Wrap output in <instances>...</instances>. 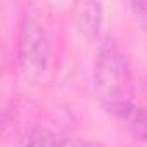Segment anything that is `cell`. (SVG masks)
I'll return each instance as SVG.
<instances>
[{
  "label": "cell",
  "mask_w": 147,
  "mask_h": 147,
  "mask_svg": "<svg viewBox=\"0 0 147 147\" xmlns=\"http://www.w3.org/2000/svg\"><path fill=\"white\" fill-rule=\"evenodd\" d=\"M95 94L114 114L133 102V82L130 67L113 43H104L95 61Z\"/></svg>",
  "instance_id": "6da1fadb"
},
{
  "label": "cell",
  "mask_w": 147,
  "mask_h": 147,
  "mask_svg": "<svg viewBox=\"0 0 147 147\" xmlns=\"http://www.w3.org/2000/svg\"><path fill=\"white\" fill-rule=\"evenodd\" d=\"M18 62L28 78L42 76L49 64V42L36 19L23 16L18 35Z\"/></svg>",
  "instance_id": "7a4b0ae2"
},
{
  "label": "cell",
  "mask_w": 147,
  "mask_h": 147,
  "mask_svg": "<svg viewBox=\"0 0 147 147\" xmlns=\"http://www.w3.org/2000/svg\"><path fill=\"white\" fill-rule=\"evenodd\" d=\"M75 19L80 31L87 36H95L102 23V4L99 2H78L75 4Z\"/></svg>",
  "instance_id": "3957f363"
},
{
  "label": "cell",
  "mask_w": 147,
  "mask_h": 147,
  "mask_svg": "<svg viewBox=\"0 0 147 147\" xmlns=\"http://www.w3.org/2000/svg\"><path fill=\"white\" fill-rule=\"evenodd\" d=\"M118 118H121L126 126L131 130L133 135H137L138 138H147V111L135 106V102H131L130 106H126L125 109H121L119 113H116Z\"/></svg>",
  "instance_id": "277c9868"
},
{
  "label": "cell",
  "mask_w": 147,
  "mask_h": 147,
  "mask_svg": "<svg viewBox=\"0 0 147 147\" xmlns=\"http://www.w3.org/2000/svg\"><path fill=\"white\" fill-rule=\"evenodd\" d=\"M52 147H100L99 144L94 142H87V140H80V138H73V137H66V138H57Z\"/></svg>",
  "instance_id": "5b68a950"
},
{
  "label": "cell",
  "mask_w": 147,
  "mask_h": 147,
  "mask_svg": "<svg viewBox=\"0 0 147 147\" xmlns=\"http://www.w3.org/2000/svg\"><path fill=\"white\" fill-rule=\"evenodd\" d=\"M131 9H133L135 18H137L142 24H145V23H147V4H145V2H133V4H131Z\"/></svg>",
  "instance_id": "8992f818"
}]
</instances>
